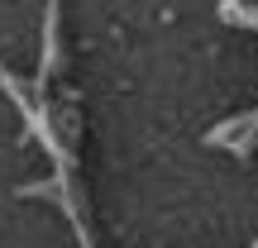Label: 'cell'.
Wrapping results in <instances>:
<instances>
[{"label":"cell","mask_w":258,"mask_h":248,"mask_svg":"<svg viewBox=\"0 0 258 248\" xmlns=\"http://www.w3.org/2000/svg\"><path fill=\"white\" fill-rule=\"evenodd\" d=\"M57 72H62V0H48V19H43V62H38L34 91H43Z\"/></svg>","instance_id":"1"},{"label":"cell","mask_w":258,"mask_h":248,"mask_svg":"<svg viewBox=\"0 0 258 248\" xmlns=\"http://www.w3.org/2000/svg\"><path fill=\"white\" fill-rule=\"evenodd\" d=\"M225 138H234V157H253V148H258V110L215 124L211 134H206V143H225Z\"/></svg>","instance_id":"2"}]
</instances>
